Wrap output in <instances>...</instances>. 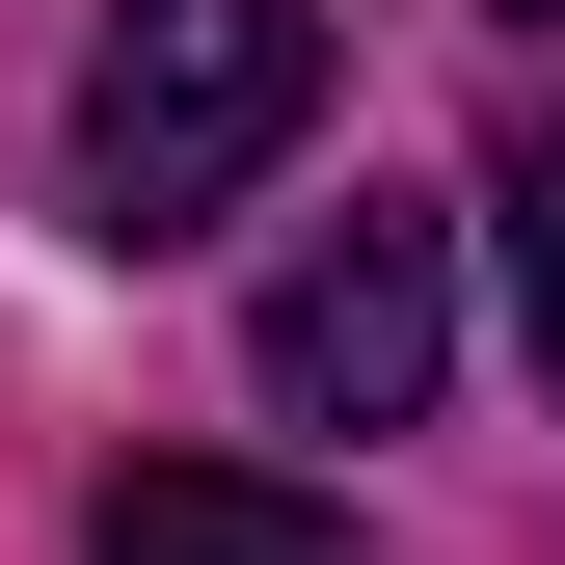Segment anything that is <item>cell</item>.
<instances>
[{"label":"cell","mask_w":565,"mask_h":565,"mask_svg":"<svg viewBox=\"0 0 565 565\" xmlns=\"http://www.w3.org/2000/svg\"><path fill=\"white\" fill-rule=\"evenodd\" d=\"M297 135H323V0H108V54H82V216L108 243L243 216Z\"/></svg>","instance_id":"6da1fadb"},{"label":"cell","mask_w":565,"mask_h":565,"mask_svg":"<svg viewBox=\"0 0 565 565\" xmlns=\"http://www.w3.org/2000/svg\"><path fill=\"white\" fill-rule=\"evenodd\" d=\"M431 350H458V243L404 216V189H350V216L243 297V377L297 404V431H404V404H431Z\"/></svg>","instance_id":"7a4b0ae2"},{"label":"cell","mask_w":565,"mask_h":565,"mask_svg":"<svg viewBox=\"0 0 565 565\" xmlns=\"http://www.w3.org/2000/svg\"><path fill=\"white\" fill-rule=\"evenodd\" d=\"M82 565H350V512L269 484V458H135L108 512H82Z\"/></svg>","instance_id":"3957f363"},{"label":"cell","mask_w":565,"mask_h":565,"mask_svg":"<svg viewBox=\"0 0 565 565\" xmlns=\"http://www.w3.org/2000/svg\"><path fill=\"white\" fill-rule=\"evenodd\" d=\"M484 216H512V323H539V404H565V108L512 135V189H484Z\"/></svg>","instance_id":"277c9868"}]
</instances>
